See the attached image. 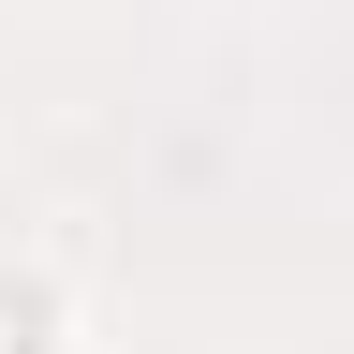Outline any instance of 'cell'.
<instances>
[{"label":"cell","mask_w":354,"mask_h":354,"mask_svg":"<svg viewBox=\"0 0 354 354\" xmlns=\"http://www.w3.org/2000/svg\"><path fill=\"white\" fill-rule=\"evenodd\" d=\"M59 339H74L59 281H44V266H0V354H59Z\"/></svg>","instance_id":"obj_1"}]
</instances>
